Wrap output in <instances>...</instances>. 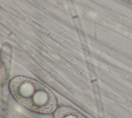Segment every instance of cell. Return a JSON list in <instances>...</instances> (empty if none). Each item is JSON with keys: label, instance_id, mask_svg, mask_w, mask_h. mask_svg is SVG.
<instances>
[{"label": "cell", "instance_id": "1", "mask_svg": "<svg viewBox=\"0 0 132 118\" xmlns=\"http://www.w3.org/2000/svg\"><path fill=\"white\" fill-rule=\"evenodd\" d=\"M9 88L14 98L22 105L36 112L49 114L57 108L52 92L39 82L25 77H16L10 82Z\"/></svg>", "mask_w": 132, "mask_h": 118}, {"label": "cell", "instance_id": "3", "mask_svg": "<svg viewBox=\"0 0 132 118\" xmlns=\"http://www.w3.org/2000/svg\"><path fill=\"white\" fill-rule=\"evenodd\" d=\"M125 3H127L129 5H132V0H121Z\"/></svg>", "mask_w": 132, "mask_h": 118}, {"label": "cell", "instance_id": "2", "mask_svg": "<svg viewBox=\"0 0 132 118\" xmlns=\"http://www.w3.org/2000/svg\"><path fill=\"white\" fill-rule=\"evenodd\" d=\"M54 118H86L82 114L71 108L62 107L55 112Z\"/></svg>", "mask_w": 132, "mask_h": 118}]
</instances>
